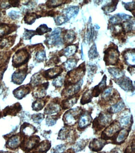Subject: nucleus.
I'll return each instance as SVG.
<instances>
[{
	"label": "nucleus",
	"instance_id": "f257e3e1",
	"mask_svg": "<svg viewBox=\"0 0 135 153\" xmlns=\"http://www.w3.org/2000/svg\"><path fill=\"white\" fill-rule=\"evenodd\" d=\"M112 120V114L108 112H101L92 123V128L95 133L102 131L110 124Z\"/></svg>",
	"mask_w": 135,
	"mask_h": 153
},
{
	"label": "nucleus",
	"instance_id": "f03ea898",
	"mask_svg": "<svg viewBox=\"0 0 135 153\" xmlns=\"http://www.w3.org/2000/svg\"><path fill=\"white\" fill-rule=\"evenodd\" d=\"M85 65L82 64L75 70L69 71L65 81V87L78 83L82 80L85 74Z\"/></svg>",
	"mask_w": 135,
	"mask_h": 153
},
{
	"label": "nucleus",
	"instance_id": "7ed1b4c3",
	"mask_svg": "<svg viewBox=\"0 0 135 153\" xmlns=\"http://www.w3.org/2000/svg\"><path fill=\"white\" fill-rule=\"evenodd\" d=\"M83 111L82 108L78 107L66 111L63 115L62 118L65 126L69 127L74 126L78 122Z\"/></svg>",
	"mask_w": 135,
	"mask_h": 153
},
{
	"label": "nucleus",
	"instance_id": "20e7f679",
	"mask_svg": "<svg viewBox=\"0 0 135 153\" xmlns=\"http://www.w3.org/2000/svg\"><path fill=\"white\" fill-rule=\"evenodd\" d=\"M30 58V54L27 50L22 48L18 50L13 55V65L14 68L20 67L28 62Z\"/></svg>",
	"mask_w": 135,
	"mask_h": 153
},
{
	"label": "nucleus",
	"instance_id": "39448f33",
	"mask_svg": "<svg viewBox=\"0 0 135 153\" xmlns=\"http://www.w3.org/2000/svg\"><path fill=\"white\" fill-rule=\"evenodd\" d=\"M104 60L106 65H116L119 60L120 53L116 46L109 47L104 52Z\"/></svg>",
	"mask_w": 135,
	"mask_h": 153
},
{
	"label": "nucleus",
	"instance_id": "423d86ee",
	"mask_svg": "<svg viewBox=\"0 0 135 153\" xmlns=\"http://www.w3.org/2000/svg\"><path fill=\"white\" fill-rule=\"evenodd\" d=\"M122 128L120 126L119 121L115 120L103 131L101 136V138L106 141L110 140L116 132Z\"/></svg>",
	"mask_w": 135,
	"mask_h": 153
},
{
	"label": "nucleus",
	"instance_id": "0eeeda50",
	"mask_svg": "<svg viewBox=\"0 0 135 153\" xmlns=\"http://www.w3.org/2000/svg\"><path fill=\"white\" fill-rule=\"evenodd\" d=\"M102 94L101 100H100L101 104H110L116 100V98L119 97L117 95V92L114 91L111 87H109L105 90Z\"/></svg>",
	"mask_w": 135,
	"mask_h": 153
},
{
	"label": "nucleus",
	"instance_id": "6e6552de",
	"mask_svg": "<svg viewBox=\"0 0 135 153\" xmlns=\"http://www.w3.org/2000/svg\"><path fill=\"white\" fill-rule=\"evenodd\" d=\"M83 84L82 79L75 84L65 87V88L62 91V97L66 98L76 95L79 91Z\"/></svg>",
	"mask_w": 135,
	"mask_h": 153
},
{
	"label": "nucleus",
	"instance_id": "1a4fd4ad",
	"mask_svg": "<svg viewBox=\"0 0 135 153\" xmlns=\"http://www.w3.org/2000/svg\"><path fill=\"white\" fill-rule=\"evenodd\" d=\"M92 118L91 111H83L78 121V127L80 131L83 130L90 125Z\"/></svg>",
	"mask_w": 135,
	"mask_h": 153
},
{
	"label": "nucleus",
	"instance_id": "9d476101",
	"mask_svg": "<svg viewBox=\"0 0 135 153\" xmlns=\"http://www.w3.org/2000/svg\"><path fill=\"white\" fill-rule=\"evenodd\" d=\"M62 32V28H57L55 29L49 36L46 38L45 42L48 45H58L62 42L60 35Z\"/></svg>",
	"mask_w": 135,
	"mask_h": 153
},
{
	"label": "nucleus",
	"instance_id": "9b49d317",
	"mask_svg": "<svg viewBox=\"0 0 135 153\" xmlns=\"http://www.w3.org/2000/svg\"><path fill=\"white\" fill-rule=\"evenodd\" d=\"M129 131L128 129L125 128H122L118 131L116 132L110 140L111 143L116 145H120L125 143V140L128 137Z\"/></svg>",
	"mask_w": 135,
	"mask_h": 153
},
{
	"label": "nucleus",
	"instance_id": "f8f14e48",
	"mask_svg": "<svg viewBox=\"0 0 135 153\" xmlns=\"http://www.w3.org/2000/svg\"><path fill=\"white\" fill-rule=\"evenodd\" d=\"M27 66L23 68L19 69L15 71L12 76V81L14 83L20 85L24 82L27 75Z\"/></svg>",
	"mask_w": 135,
	"mask_h": 153
},
{
	"label": "nucleus",
	"instance_id": "ddd939ff",
	"mask_svg": "<svg viewBox=\"0 0 135 153\" xmlns=\"http://www.w3.org/2000/svg\"><path fill=\"white\" fill-rule=\"evenodd\" d=\"M117 80L116 83L125 91L133 92L134 91V87L132 81L128 77L123 76Z\"/></svg>",
	"mask_w": 135,
	"mask_h": 153
},
{
	"label": "nucleus",
	"instance_id": "4468645a",
	"mask_svg": "<svg viewBox=\"0 0 135 153\" xmlns=\"http://www.w3.org/2000/svg\"><path fill=\"white\" fill-rule=\"evenodd\" d=\"M107 144V141L102 138H94L90 143L89 148L92 151L98 152L102 150Z\"/></svg>",
	"mask_w": 135,
	"mask_h": 153
},
{
	"label": "nucleus",
	"instance_id": "2eb2a0df",
	"mask_svg": "<svg viewBox=\"0 0 135 153\" xmlns=\"http://www.w3.org/2000/svg\"><path fill=\"white\" fill-rule=\"evenodd\" d=\"M18 27L17 25L5 23L0 24V38L11 33L16 31Z\"/></svg>",
	"mask_w": 135,
	"mask_h": 153
},
{
	"label": "nucleus",
	"instance_id": "dca6fc26",
	"mask_svg": "<svg viewBox=\"0 0 135 153\" xmlns=\"http://www.w3.org/2000/svg\"><path fill=\"white\" fill-rule=\"evenodd\" d=\"M79 97V95L76 94L72 97L65 98V100L62 101L61 103V108L63 110H66L70 108L77 103Z\"/></svg>",
	"mask_w": 135,
	"mask_h": 153
},
{
	"label": "nucleus",
	"instance_id": "f3484780",
	"mask_svg": "<svg viewBox=\"0 0 135 153\" xmlns=\"http://www.w3.org/2000/svg\"><path fill=\"white\" fill-rule=\"evenodd\" d=\"M60 105H59V100H56L51 102L48 104L45 109V114L47 115L57 113L61 110Z\"/></svg>",
	"mask_w": 135,
	"mask_h": 153
},
{
	"label": "nucleus",
	"instance_id": "a211bd4d",
	"mask_svg": "<svg viewBox=\"0 0 135 153\" xmlns=\"http://www.w3.org/2000/svg\"><path fill=\"white\" fill-rule=\"evenodd\" d=\"M106 80V76L105 75L100 83L98 85L96 86L93 89L91 90L92 95L93 97H98L101 93L104 91L107 87Z\"/></svg>",
	"mask_w": 135,
	"mask_h": 153
},
{
	"label": "nucleus",
	"instance_id": "6ab92c4d",
	"mask_svg": "<svg viewBox=\"0 0 135 153\" xmlns=\"http://www.w3.org/2000/svg\"><path fill=\"white\" fill-rule=\"evenodd\" d=\"M63 71V69L62 68L56 66V67L52 68L45 71L43 76L46 78L48 79L56 78L59 76Z\"/></svg>",
	"mask_w": 135,
	"mask_h": 153
},
{
	"label": "nucleus",
	"instance_id": "aec40b11",
	"mask_svg": "<svg viewBox=\"0 0 135 153\" xmlns=\"http://www.w3.org/2000/svg\"><path fill=\"white\" fill-rule=\"evenodd\" d=\"M30 89L29 87L27 85H24L14 90L13 91V94L18 99H21L30 93Z\"/></svg>",
	"mask_w": 135,
	"mask_h": 153
},
{
	"label": "nucleus",
	"instance_id": "412c9836",
	"mask_svg": "<svg viewBox=\"0 0 135 153\" xmlns=\"http://www.w3.org/2000/svg\"><path fill=\"white\" fill-rule=\"evenodd\" d=\"M70 127L65 126L62 127L59 131L58 139L64 140L70 138L71 133L74 132Z\"/></svg>",
	"mask_w": 135,
	"mask_h": 153
},
{
	"label": "nucleus",
	"instance_id": "4be33fe9",
	"mask_svg": "<svg viewBox=\"0 0 135 153\" xmlns=\"http://www.w3.org/2000/svg\"><path fill=\"white\" fill-rule=\"evenodd\" d=\"M77 47L75 45H71L67 47L64 49L62 50L59 53V54L64 56L66 57L72 56L77 51Z\"/></svg>",
	"mask_w": 135,
	"mask_h": 153
},
{
	"label": "nucleus",
	"instance_id": "5701e85b",
	"mask_svg": "<svg viewBox=\"0 0 135 153\" xmlns=\"http://www.w3.org/2000/svg\"><path fill=\"white\" fill-rule=\"evenodd\" d=\"M79 8L77 6H73L69 7L63 11L64 15L69 19L74 17L78 14Z\"/></svg>",
	"mask_w": 135,
	"mask_h": 153
},
{
	"label": "nucleus",
	"instance_id": "b1692460",
	"mask_svg": "<svg viewBox=\"0 0 135 153\" xmlns=\"http://www.w3.org/2000/svg\"><path fill=\"white\" fill-rule=\"evenodd\" d=\"M125 107V103L122 100L119 101L116 104L112 105L107 110V112L111 114L117 113L119 111H121Z\"/></svg>",
	"mask_w": 135,
	"mask_h": 153
},
{
	"label": "nucleus",
	"instance_id": "393cba45",
	"mask_svg": "<svg viewBox=\"0 0 135 153\" xmlns=\"http://www.w3.org/2000/svg\"><path fill=\"white\" fill-rule=\"evenodd\" d=\"M41 17V16L38 15L35 13H27L24 17V21L25 24L31 25L35 22L36 19Z\"/></svg>",
	"mask_w": 135,
	"mask_h": 153
},
{
	"label": "nucleus",
	"instance_id": "a878e982",
	"mask_svg": "<svg viewBox=\"0 0 135 153\" xmlns=\"http://www.w3.org/2000/svg\"><path fill=\"white\" fill-rule=\"evenodd\" d=\"M125 62L126 63L134 66L135 65V51L129 50L126 51L124 54Z\"/></svg>",
	"mask_w": 135,
	"mask_h": 153
},
{
	"label": "nucleus",
	"instance_id": "bb28decb",
	"mask_svg": "<svg viewBox=\"0 0 135 153\" xmlns=\"http://www.w3.org/2000/svg\"><path fill=\"white\" fill-rule=\"evenodd\" d=\"M108 71L110 74L116 79H119L124 76V72L117 68H109Z\"/></svg>",
	"mask_w": 135,
	"mask_h": 153
},
{
	"label": "nucleus",
	"instance_id": "cd10ccee",
	"mask_svg": "<svg viewBox=\"0 0 135 153\" xmlns=\"http://www.w3.org/2000/svg\"><path fill=\"white\" fill-rule=\"evenodd\" d=\"M75 38V33L73 30H67L64 36V42L68 44L72 43Z\"/></svg>",
	"mask_w": 135,
	"mask_h": 153
},
{
	"label": "nucleus",
	"instance_id": "c85d7f7f",
	"mask_svg": "<svg viewBox=\"0 0 135 153\" xmlns=\"http://www.w3.org/2000/svg\"><path fill=\"white\" fill-rule=\"evenodd\" d=\"M93 97L92 95V90H88L85 92L81 100V103L82 105L88 104L92 101Z\"/></svg>",
	"mask_w": 135,
	"mask_h": 153
},
{
	"label": "nucleus",
	"instance_id": "c756f323",
	"mask_svg": "<svg viewBox=\"0 0 135 153\" xmlns=\"http://www.w3.org/2000/svg\"><path fill=\"white\" fill-rule=\"evenodd\" d=\"M49 82H47L46 83L42 84L40 87H39L38 89L37 90V92L35 93V96L37 97H43L45 96L46 94V90L48 87Z\"/></svg>",
	"mask_w": 135,
	"mask_h": 153
},
{
	"label": "nucleus",
	"instance_id": "7c9ffc66",
	"mask_svg": "<svg viewBox=\"0 0 135 153\" xmlns=\"http://www.w3.org/2000/svg\"><path fill=\"white\" fill-rule=\"evenodd\" d=\"M118 1H112L110 3L104 6L102 8L103 10L107 13H110L114 11L116 9Z\"/></svg>",
	"mask_w": 135,
	"mask_h": 153
},
{
	"label": "nucleus",
	"instance_id": "2f4dec72",
	"mask_svg": "<svg viewBox=\"0 0 135 153\" xmlns=\"http://www.w3.org/2000/svg\"><path fill=\"white\" fill-rule=\"evenodd\" d=\"M20 143L18 136H14L12 137L7 142V146L11 149H15L19 146Z\"/></svg>",
	"mask_w": 135,
	"mask_h": 153
},
{
	"label": "nucleus",
	"instance_id": "473e14b6",
	"mask_svg": "<svg viewBox=\"0 0 135 153\" xmlns=\"http://www.w3.org/2000/svg\"><path fill=\"white\" fill-rule=\"evenodd\" d=\"M52 29L49 28L46 24H42L36 28V32L37 35L42 36L47 33L52 31Z\"/></svg>",
	"mask_w": 135,
	"mask_h": 153
},
{
	"label": "nucleus",
	"instance_id": "72a5a7b5",
	"mask_svg": "<svg viewBox=\"0 0 135 153\" xmlns=\"http://www.w3.org/2000/svg\"><path fill=\"white\" fill-rule=\"evenodd\" d=\"M77 61L75 59H69L66 62L64 63V66L66 70H73L76 66Z\"/></svg>",
	"mask_w": 135,
	"mask_h": 153
},
{
	"label": "nucleus",
	"instance_id": "f704fd0d",
	"mask_svg": "<svg viewBox=\"0 0 135 153\" xmlns=\"http://www.w3.org/2000/svg\"><path fill=\"white\" fill-rule=\"evenodd\" d=\"M61 115H52V116L47 117L46 119V124L48 126H52L55 125L57 121Z\"/></svg>",
	"mask_w": 135,
	"mask_h": 153
},
{
	"label": "nucleus",
	"instance_id": "c9c22d12",
	"mask_svg": "<svg viewBox=\"0 0 135 153\" xmlns=\"http://www.w3.org/2000/svg\"><path fill=\"white\" fill-rule=\"evenodd\" d=\"M20 105L19 104L14 105V106H10L9 108H7L5 109V114H17V113L21 109L20 107Z\"/></svg>",
	"mask_w": 135,
	"mask_h": 153
},
{
	"label": "nucleus",
	"instance_id": "e433bc0d",
	"mask_svg": "<svg viewBox=\"0 0 135 153\" xmlns=\"http://www.w3.org/2000/svg\"><path fill=\"white\" fill-rule=\"evenodd\" d=\"M45 104V103L44 101L41 99L37 100L33 104L32 106L33 109L35 111H39L43 108Z\"/></svg>",
	"mask_w": 135,
	"mask_h": 153
},
{
	"label": "nucleus",
	"instance_id": "4c0bfd02",
	"mask_svg": "<svg viewBox=\"0 0 135 153\" xmlns=\"http://www.w3.org/2000/svg\"><path fill=\"white\" fill-rule=\"evenodd\" d=\"M132 118L128 115H124L119 120V123L122 128L128 126L129 124L131 122Z\"/></svg>",
	"mask_w": 135,
	"mask_h": 153
},
{
	"label": "nucleus",
	"instance_id": "58836bf2",
	"mask_svg": "<svg viewBox=\"0 0 135 153\" xmlns=\"http://www.w3.org/2000/svg\"><path fill=\"white\" fill-rule=\"evenodd\" d=\"M22 131L25 134L29 135L34 134L35 133V128L30 124H24L22 126Z\"/></svg>",
	"mask_w": 135,
	"mask_h": 153
},
{
	"label": "nucleus",
	"instance_id": "ea45409f",
	"mask_svg": "<svg viewBox=\"0 0 135 153\" xmlns=\"http://www.w3.org/2000/svg\"><path fill=\"white\" fill-rule=\"evenodd\" d=\"M51 143L48 140L44 141L39 147V150L42 152H46L50 149Z\"/></svg>",
	"mask_w": 135,
	"mask_h": 153
},
{
	"label": "nucleus",
	"instance_id": "a19ab883",
	"mask_svg": "<svg viewBox=\"0 0 135 153\" xmlns=\"http://www.w3.org/2000/svg\"><path fill=\"white\" fill-rule=\"evenodd\" d=\"M66 1H48L46 2V5L48 8H55L61 5Z\"/></svg>",
	"mask_w": 135,
	"mask_h": 153
},
{
	"label": "nucleus",
	"instance_id": "79ce46f5",
	"mask_svg": "<svg viewBox=\"0 0 135 153\" xmlns=\"http://www.w3.org/2000/svg\"><path fill=\"white\" fill-rule=\"evenodd\" d=\"M24 30L25 31L23 34V36L25 40H31L34 36L37 35V33L35 30H29L25 29H24Z\"/></svg>",
	"mask_w": 135,
	"mask_h": 153
},
{
	"label": "nucleus",
	"instance_id": "37998d69",
	"mask_svg": "<svg viewBox=\"0 0 135 153\" xmlns=\"http://www.w3.org/2000/svg\"><path fill=\"white\" fill-rule=\"evenodd\" d=\"M88 142V141H87V140H82L78 142L75 145V149H74L75 151V150L78 152L81 151L83 150L87 145Z\"/></svg>",
	"mask_w": 135,
	"mask_h": 153
},
{
	"label": "nucleus",
	"instance_id": "c03bdc74",
	"mask_svg": "<svg viewBox=\"0 0 135 153\" xmlns=\"http://www.w3.org/2000/svg\"><path fill=\"white\" fill-rule=\"evenodd\" d=\"M88 56L90 59H95L98 57V53L97 50L96 46L95 44H93L91 47L88 52Z\"/></svg>",
	"mask_w": 135,
	"mask_h": 153
},
{
	"label": "nucleus",
	"instance_id": "a18cd8bd",
	"mask_svg": "<svg viewBox=\"0 0 135 153\" xmlns=\"http://www.w3.org/2000/svg\"><path fill=\"white\" fill-rule=\"evenodd\" d=\"M66 149V146L65 144H60L53 148L51 150V153H63Z\"/></svg>",
	"mask_w": 135,
	"mask_h": 153
},
{
	"label": "nucleus",
	"instance_id": "49530a36",
	"mask_svg": "<svg viewBox=\"0 0 135 153\" xmlns=\"http://www.w3.org/2000/svg\"><path fill=\"white\" fill-rule=\"evenodd\" d=\"M56 25H62V24L66 23L69 19L66 17L64 15H60L57 16L54 19Z\"/></svg>",
	"mask_w": 135,
	"mask_h": 153
},
{
	"label": "nucleus",
	"instance_id": "de8ad7c7",
	"mask_svg": "<svg viewBox=\"0 0 135 153\" xmlns=\"http://www.w3.org/2000/svg\"><path fill=\"white\" fill-rule=\"evenodd\" d=\"M35 58L39 62H42L46 59V52L44 51H41L36 53Z\"/></svg>",
	"mask_w": 135,
	"mask_h": 153
},
{
	"label": "nucleus",
	"instance_id": "09e8293b",
	"mask_svg": "<svg viewBox=\"0 0 135 153\" xmlns=\"http://www.w3.org/2000/svg\"><path fill=\"white\" fill-rule=\"evenodd\" d=\"M63 82H64V78L63 77L58 76L53 80L52 82V85L57 88H60L62 86Z\"/></svg>",
	"mask_w": 135,
	"mask_h": 153
},
{
	"label": "nucleus",
	"instance_id": "8fccbe9b",
	"mask_svg": "<svg viewBox=\"0 0 135 153\" xmlns=\"http://www.w3.org/2000/svg\"><path fill=\"white\" fill-rule=\"evenodd\" d=\"M41 77L39 74H35L31 77V83L34 86H36L41 82Z\"/></svg>",
	"mask_w": 135,
	"mask_h": 153
},
{
	"label": "nucleus",
	"instance_id": "3c124183",
	"mask_svg": "<svg viewBox=\"0 0 135 153\" xmlns=\"http://www.w3.org/2000/svg\"><path fill=\"white\" fill-rule=\"evenodd\" d=\"M135 139L134 138L129 145L125 149L124 153H135Z\"/></svg>",
	"mask_w": 135,
	"mask_h": 153
},
{
	"label": "nucleus",
	"instance_id": "603ef678",
	"mask_svg": "<svg viewBox=\"0 0 135 153\" xmlns=\"http://www.w3.org/2000/svg\"><path fill=\"white\" fill-rule=\"evenodd\" d=\"M44 115L42 114H36L32 115V119L35 123H40L44 118Z\"/></svg>",
	"mask_w": 135,
	"mask_h": 153
},
{
	"label": "nucleus",
	"instance_id": "864d4df0",
	"mask_svg": "<svg viewBox=\"0 0 135 153\" xmlns=\"http://www.w3.org/2000/svg\"><path fill=\"white\" fill-rule=\"evenodd\" d=\"M8 16L13 20L19 19L20 17V13L19 12L12 10L8 13Z\"/></svg>",
	"mask_w": 135,
	"mask_h": 153
},
{
	"label": "nucleus",
	"instance_id": "5fc2aeb1",
	"mask_svg": "<svg viewBox=\"0 0 135 153\" xmlns=\"http://www.w3.org/2000/svg\"><path fill=\"white\" fill-rule=\"evenodd\" d=\"M135 2L134 1L132 2H128V3H125V7L126 10L129 11L134 12L135 10Z\"/></svg>",
	"mask_w": 135,
	"mask_h": 153
},
{
	"label": "nucleus",
	"instance_id": "6e6d98bb",
	"mask_svg": "<svg viewBox=\"0 0 135 153\" xmlns=\"http://www.w3.org/2000/svg\"><path fill=\"white\" fill-rule=\"evenodd\" d=\"M9 57L6 56V54L1 53L0 54V65L2 64H5L8 61V59H9Z\"/></svg>",
	"mask_w": 135,
	"mask_h": 153
},
{
	"label": "nucleus",
	"instance_id": "4d7b16f0",
	"mask_svg": "<svg viewBox=\"0 0 135 153\" xmlns=\"http://www.w3.org/2000/svg\"><path fill=\"white\" fill-rule=\"evenodd\" d=\"M59 62V59L58 56H55L54 57L51 58L49 61V64L50 65H54L57 64Z\"/></svg>",
	"mask_w": 135,
	"mask_h": 153
},
{
	"label": "nucleus",
	"instance_id": "13d9d810",
	"mask_svg": "<svg viewBox=\"0 0 135 153\" xmlns=\"http://www.w3.org/2000/svg\"><path fill=\"white\" fill-rule=\"evenodd\" d=\"M9 4L10 5L11 7H19V1H9Z\"/></svg>",
	"mask_w": 135,
	"mask_h": 153
},
{
	"label": "nucleus",
	"instance_id": "bf43d9fd",
	"mask_svg": "<svg viewBox=\"0 0 135 153\" xmlns=\"http://www.w3.org/2000/svg\"><path fill=\"white\" fill-rule=\"evenodd\" d=\"M110 153H122L121 150L118 148H115L111 151Z\"/></svg>",
	"mask_w": 135,
	"mask_h": 153
},
{
	"label": "nucleus",
	"instance_id": "052dcab7",
	"mask_svg": "<svg viewBox=\"0 0 135 153\" xmlns=\"http://www.w3.org/2000/svg\"><path fill=\"white\" fill-rule=\"evenodd\" d=\"M75 151L74 149H69V150H67L65 153H75Z\"/></svg>",
	"mask_w": 135,
	"mask_h": 153
},
{
	"label": "nucleus",
	"instance_id": "680f3d73",
	"mask_svg": "<svg viewBox=\"0 0 135 153\" xmlns=\"http://www.w3.org/2000/svg\"><path fill=\"white\" fill-rule=\"evenodd\" d=\"M106 153L105 152H100V153Z\"/></svg>",
	"mask_w": 135,
	"mask_h": 153
},
{
	"label": "nucleus",
	"instance_id": "e2e57ef3",
	"mask_svg": "<svg viewBox=\"0 0 135 153\" xmlns=\"http://www.w3.org/2000/svg\"><path fill=\"white\" fill-rule=\"evenodd\" d=\"M6 153V152H2V153Z\"/></svg>",
	"mask_w": 135,
	"mask_h": 153
}]
</instances>
